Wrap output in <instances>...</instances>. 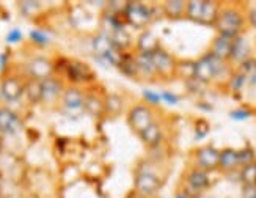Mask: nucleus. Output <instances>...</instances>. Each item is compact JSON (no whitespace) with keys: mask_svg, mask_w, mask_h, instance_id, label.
<instances>
[{"mask_svg":"<svg viewBox=\"0 0 256 198\" xmlns=\"http://www.w3.org/2000/svg\"><path fill=\"white\" fill-rule=\"evenodd\" d=\"M247 26V13L238 5H220L214 28L217 35H225L230 38H238Z\"/></svg>","mask_w":256,"mask_h":198,"instance_id":"nucleus-1","label":"nucleus"},{"mask_svg":"<svg viewBox=\"0 0 256 198\" xmlns=\"http://www.w3.org/2000/svg\"><path fill=\"white\" fill-rule=\"evenodd\" d=\"M230 71V62L217 58L210 52H206L202 58L195 62V80L200 84H210L224 79Z\"/></svg>","mask_w":256,"mask_h":198,"instance_id":"nucleus-2","label":"nucleus"},{"mask_svg":"<svg viewBox=\"0 0 256 198\" xmlns=\"http://www.w3.org/2000/svg\"><path fill=\"white\" fill-rule=\"evenodd\" d=\"M164 186V180L156 173L154 170H148L144 162H138L136 173H134V190L146 195V196H156Z\"/></svg>","mask_w":256,"mask_h":198,"instance_id":"nucleus-3","label":"nucleus"},{"mask_svg":"<svg viewBox=\"0 0 256 198\" xmlns=\"http://www.w3.org/2000/svg\"><path fill=\"white\" fill-rule=\"evenodd\" d=\"M126 121H128L129 129L134 132V134L140 136L144 129L150 128L154 123V121H156L154 107L144 104V102H138L136 106H132L128 110Z\"/></svg>","mask_w":256,"mask_h":198,"instance_id":"nucleus-4","label":"nucleus"},{"mask_svg":"<svg viewBox=\"0 0 256 198\" xmlns=\"http://www.w3.org/2000/svg\"><path fill=\"white\" fill-rule=\"evenodd\" d=\"M154 18L152 8L144 4V2H126V8H124V20L126 24L132 26L134 28L138 30H144Z\"/></svg>","mask_w":256,"mask_h":198,"instance_id":"nucleus-5","label":"nucleus"},{"mask_svg":"<svg viewBox=\"0 0 256 198\" xmlns=\"http://www.w3.org/2000/svg\"><path fill=\"white\" fill-rule=\"evenodd\" d=\"M64 72L68 77L70 85L76 86H90L96 84V74L86 63L80 60H68L64 66Z\"/></svg>","mask_w":256,"mask_h":198,"instance_id":"nucleus-6","label":"nucleus"},{"mask_svg":"<svg viewBox=\"0 0 256 198\" xmlns=\"http://www.w3.org/2000/svg\"><path fill=\"white\" fill-rule=\"evenodd\" d=\"M209 186H210L209 173L194 165L192 168H188L186 172L181 189L190 198H196V196H200V194L204 192Z\"/></svg>","mask_w":256,"mask_h":198,"instance_id":"nucleus-7","label":"nucleus"},{"mask_svg":"<svg viewBox=\"0 0 256 198\" xmlns=\"http://www.w3.org/2000/svg\"><path fill=\"white\" fill-rule=\"evenodd\" d=\"M106 96L107 93L96 84L85 88L84 112L93 118L106 116Z\"/></svg>","mask_w":256,"mask_h":198,"instance_id":"nucleus-8","label":"nucleus"},{"mask_svg":"<svg viewBox=\"0 0 256 198\" xmlns=\"http://www.w3.org/2000/svg\"><path fill=\"white\" fill-rule=\"evenodd\" d=\"M27 77H22L14 72H5L0 80V94L8 102H14L24 96V86H26Z\"/></svg>","mask_w":256,"mask_h":198,"instance_id":"nucleus-9","label":"nucleus"},{"mask_svg":"<svg viewBox=\"0 0 256 198\" xmlns=\"http://www.w3.org/2000/svg\"><path fill=\"white\" fill-rule=\"evenodd\" d=\"M84 101H85V88L76 85H66L60 99V106L66 114L80 115L84 114Z\"/></svg>","mask_w":256,"mask_h":198,"instance_id":"nucleus-10","label":"nucleus"},{"mask_svg":"<svg viewBox=\"0 0 256 198\" xmlns=\"http://www.w3.org/2000/svg\"><path fill=\"white\" fill-rule=\"evenodd\" d=\"M151 62H152L156 74H158V79L170 80L174 77L178 60L170 52H166L165 49L159 48L158 50L151 54Z\"/></svg>","mask_w":256,"mask_h":198,"instance_id":"nucleus-11","label":"nucleus"},{"mask_svg":"<svg viewBox=\"0 0 256 198\" xmlns=\"http://www.w3.org/2000/svg\"><path fill=\"white\" fill-rule=\"evenodd\" d=\"M26 77L35 80H46L54 76L55 72V63L48 57H33L30 58L26 66Z\"/></svg>","mask_w":256,"mask_h":198,"instance_id":"nucleus-12","label":"nucleus"},{"mask_svg":"<svg viewBox=\"0 0 256 198\" xmlns=\"http://www.w3.org/2000/svg\"><path fill=\"white\" fill-rule=\"evenodd\" d=\"M218 158H220V151L214 148L212 145L200 146L194 151L195 167L202 168L208 173L218 168Z\"/></svg>","mask_w":256,"mask_h":198,"instance_id":"nucleus-13","label":"nucleus"},{"mask_svg":"<svg viewBox=\"0 0 256 198\" xmlns=\"http://www.w3.org/2000/svg\"><path fill=\"white\" fill-rule=\"evenodd\" d=\"M42 85V99H41V104H55V102H60L63 90H64V84L60 77H49L46 80H41Z\"/></svg>","mask_w":256,"mask_h":198,"instance_id":"nucleus-14","label":"nucleus"},{"mask_svg":"<svg viewBox=\"0 0 256 198\" xmlns=\"http://www.w3.org/2000/svg\"><path fill=\"white\" fill-rule=\"evenodd\" d=\"M136 68H137V82H154L158 79V74L154 71V66L151 62V54H138L136 52Z\"/></svg>","mask_w":256,"mask_h":198,"instance_id":"nucleus-15","label":"nucleus"},{"mask_svg":"<svg viewBox=\"0 0 256 198\" xmlns=\"http://www.w3.org/2000/svg\"><path fill=\"white\" fill-rule=\"evenodd\" d=\"M19 128V115L8 107H0V134H16Z\"/></svg>","mask_w":256,"mask_h":198,"instance_id":"nucleus-16","label":"nucleus"},{"mask_svg":"<svg viewBox=\"0 0 256 198\" xmlns=\"http://www.w3.org/2000/svg\"><path fill=\"white\" fill-rule=\"evenodd\" d=\"M138 138L143 142V145L150 148V150H154L162 145V140H164V129L162 126L158 123V121H154V123L144 129L142 134L138 136Z\"/></svg>","mask_w":256,"mask_h":198,"instance_id":"nucleus-17","label":"nucleus"},{"mask_svg":"<svg viewBox=\"0 0 256 198\" xmlns=\"http://www.w3.org/2000/svg\"><path fill=\"white\" fill-rule=\"evenodd\" d=\"M232 42H234V38H230L225 35H217L212 40V44H210L209 52L216 55L217 58H222L225 62H230V55L232 50Z\"/></svg>","mask_w":256,"mask_h":198,"instance_id":"nucleus-18","label":"nucleus"},{"mask_svg":"<svg viewBox=\"0 0 256 198\" xmlns=\"http://www.w3.org/2000/svg\"><path fill=\"white\" fill-rule=\"evenodd\" d=\"M160 48L158 36L151 30H143L136 41V52L138 54H152Z\"/></svg>","mask_w":256,"mask_h":198,"instance_id":"nucleus-19","label":"nucleus"},{"mask_svg":"<svg viewBox=\"0 0 256 198\" xmlns=\"http://www.w3.org/2000/svg\"><path fill=\"white\" fill-rule=\"evenodd\" d=\"M248 58H250L248 42L242 36L234 38V42H232V50H231V55H230V63L240 66L242 63H246Z\"/></svg>","mask_w":256,"mask_h":198,"instance_id":"nucleus-20","label":"nucleus"},{"mask_svg":"<svg viewBox=\"0 0 256 198\" xmlns=\"http://www.w3.org/2000/svg\"><path fill=\"white\" fill-rule=\"evenodd\" d=\"M240 167L239 165V158H238V151L232 148H225L220 151V158H218V170L224 173H231L236 172Z\"/></svg>","mask_w":256,"mask_h":198,"instance_id":"nucleus-21","label":"nucleus"},{"mask_svg":"<svg viewBox=\"0 0 256 198\" xmlns=\"http://www.w3.org/2000/svg\"><path fill=\"white\" fill-rule=\"evenodd\" d=\"M186 0H166L160 5V8L168 19H181L186 18Z\"/></svg>","mask_w":256,"mask_h":198,"instance_id":"nucleus-22","label":"nucleus"},{"mask_svg":"<svg viewBox=\"0 0 256 198\" xmlns=\"http://www.w3.org/2000/svg\"><path fill=\"white\" fill-rule=\"evenodd\" d=\"M124 108V101L118 93H107L106 96V116L116 118Z\"/></svg>","mask_w":256,"mask_h":198,"instance_id":"nucleus-23","label":"nucleus"},{"mask_svg":"<svg viewBox=\"0 0 256 198\" xmlns=\"http://www.w3.org/2000/svg\"><path fill=\"white\" fill-rule=\"evenodd\" d=\"M24 96L27 98V101L30 104H41L42 99V85L41 80H35V79H27L26 80V86H24Z\"/></svg>","mask_w":256,"mask_h":198,"instance_id":"nucleus-24","label":"nucleus"},{"mask_svg":"<svg viewBox=\"0 0 256 198\" xmlns=\"http://www.w3.org/2000/svg\"><path fill=\"white\" fill-rule=\"evenodd\" d=\"M174 77L190 82L195 79V62L194 60H178L176 62V72Z\"/></svg>","mask_w":256,"mask_h":198,"instance_id":"nucleus-25","label":"nucleus"},{"mask_svg":"<svg viewBox=\"0 0 256 198\" xmlns=\"http://www.w3.org/2000/svg\"><path fill=\"white\" fill-rule=\"evenodd\" d=\"M239 72L246 77V82L252 86H256V58H248L246 63L239 66Z\"/></svg>","mask_w":256,"mask_h":198,"instance_id":"nucleus-26","label":"nucleus"},{"mask_svg":"<svg viewBox=\"0 0 256 198\" xmlns=\"http://www.w3.org/2000/svg\"><path fill=\"white\" fill-rule=\"evenodd\" d=\"M28 40L30 42L33 44L35 48L38 49H44V48H48L49 44H50V38L46 32H42L40 28H35V30H30L28 33Z\"/></svg>","mask_w":256,"mask_h":198,"instance_id":"nucleus-27","label":"nucleus"},{"mask_svg":"<svg viewBox=\"0 0 256 198\" xmlns=\"http://www.w3.org/2000/svg\"><path fill=\"white\" fill-rule=\"evenodd\" d=\"M239 178L242 184H256V162H252L248 165L240 167Z\"/></svg>","mask_w":256,"mask_h":198,"instance_id":"nucleus-28","label":"nucleus"},{"mask_svg":"<svg viewBox=\"0 0 256 198\" xmlns=\"http://www.w3.org/2000/svg\"><path fill=\"white\" fill-rule=\"evenodd\" d=\"M18 5L20 13L27 18H33L41 11V2H35V0H24V2H19Z\"/></svg>","mask_w":256,"mask_h":198,"instance_id":"nucleus-29","label":"nucleus"},{"mask_svg":"<svg viewBox=\"0 0 256 198\" xmlns=\"http://www.w3.org/2000/svg\"><path fill=\"white\" fill-rule=\"evenodd\" d=\"M238 158H239V165L244 167V165H248L252 162H256V156H254V151L250 146H246L238 151Z\"/></svg>","mask_w":256,"mask_h":198,"instance_id":"nucleus-30","label":"nucleus"},{"mask_svg":"<svg viewBox=\"0 0 256 198\" xmlns=\"http://www.w3.org/2000/svg\"><path fill=\"white\" fill-rule=\"evenodd\" d=\"M228 84H230V88H231V90L234 92V93H238V92L242 90L244 85H246L247 82H246V77H244L239 71H236V72H232V76L230 77Z\"/></svg>","mask_w":256,"mask_h":198,"instance_id":"nucleus-31","label":"nucleus"},{"mask_svg":"<svg viewBox=\"0 0 256 198\" xmlns=\"http://www.w3.org/2000/svg\"><path fill=\"white\" fill-rule=\"evenodd\" d=\"M142 96H143L144 104H148V106H151V107H156V106H159V104L162 102L160 93H156V92H152V90H143Z\"/></svg>","mask_w":256,"mask_h":198,"instance_id":"nucleus-32","label":"nucleus"},{"mask_svg":"<svg viewBox=\"0 0 256 198\" xmlns=\"http://www.w3.org/2000/svg\"><path fill=\"white\" fill-rule=\"evenodd\" d=\"M210 130V126L206 120H198L195 123V138L196 140H202L204 138Z\"/></svg>","mask_w":256,"mask_h":198,"instance_id":"nucleus-33","label":"nucleus"},{"mask_svg":"<svg viewBox=\"0 0 256 198\" xmlns=\"http://www.w3.org/2000/svg\"><path fill=\"white\" fill-rule=\"evenodd\" d=\"M252 115H253L252 110L244 108V107L236 108V110H231V112H230V118H231V120H234V121H244V120H248Z\"/></svg>","mask_w":256,"mask_h":198,"instance_id":"nucleus-34","label":"nucleus"},{"mask_svg":"<svg viewBox=\"0 0 256 198\" xmlns=\"http://www.w3.org/2000/svg\"><path fill=\"white\" fill-rule=\"evenodd\" d=\"M22 40H24V35H22V32L19 28H11L8 33H6V36H5V41L8 44H18Z\"/></svg>","mask_w":256,"mask_h":198,"instance_id":"nucleus-35","label":"nucleus"},{"mask_svg":"<svg viewBox=\"0 0 256 198\" xmlns=\"http://www.w3.org/2000/svg\"><path fill=\"white\" fill-rule=\"evenodd\" d=\"M160 99L166 106H178V104H180V101H181V98L176 96L172 92H162L160 93Z\"/></svg>","mask_w":256,"mask_h":198,"instance_id":"nucleus-36","label":"nucleus"},{"mask_svg":"<svg viewBox=\"0 0 256 198\" xmlns=\"http://www.w3.org/2000/svg\"><path fill=\"white\" fill-rule=\"evenodd\" d=\"M242 198H256V184H242Z\"/></svg>","mask_w":256,"mask_h":198,"instance_id":"nucleus-37","label":"nucleus"},{"mask_svg":"<svg viewBox=\"0 0 256 198\" xmlns=\"http://www.w3.org/2000/svg\"><path fill=\"white\" fill-rule=\"evenodd\" d=\"M8 60H10V52L5 50L0 54V74H5L6 72V68H8Z\"/></svg>","mask_w":256,"mask_h":198,"instance_id":"nucleus-38","label":"nucleus"},{"mask_svg":"<svg viewBox=\"0 0 256 198\" xmlns=\"http://www.w3.org/2000/svg\"><path fill=\"white\" fill-rule=\"evenodd\" d=\"M247 22L252 26V27H254L256 28V6L254 8H252L248 13H247Z\"/></svg>","mask_w":256,"mask_h":198,"instance_id":"nucleus-39","label":"nucleus"},{"mask_svg":"<svg viewBox=\"0 0 256 198\" xmlns=\"http://www.w3.org/2000/svg\"><path fill=\"white\" fill-rule=\"evenodd\" d=\"M126 198H151V196L142 195V194H138V192H136V190H132V192H129V194L126 195Z\"/></svg>","mask_w":256,"mask_h":198,"instance_id":"nucleus-40","label":"nucleus"},{"mask_svg":"<svg viewBox=\"0 0 256 198\" xmlns=\"http://www.w3.org/2000/svg\"><path fill=\"white\" fill-rule=\"evenodd\" d=\"M174 198H190V196H188L182 189H178L176 194H174Z\"/></svg>","mask_w":256,"mask_h":198,"instance_id":"nucleus-41","label":"nucleus"},{"mask_svg":"<svg viewBox=\"0 0 256 198\" xmlns=\"http://www.w3.org/2000/svg\"><path fill=\"white\" fill-rule=\"evenodd\" d=\"M0 187H2V181H0Z\"/></svg>","mask_w":256,"mask_h":198,"instance_id":"nucleus-42","label":"nucleus"},{"mask_svg":"<svg viewBox=\"0 0 256 198\" xmlns=\"http://www.w3.org/2000/svg\"><path fill=\"white\" fill-rule=\"evenodd\" d=\"M0 198H2V195H0Z\"/></svg>","mask_w":256,"mask_h":198,"instance_id":"nucleus-43","label":"nucleus"}]
</instances>
